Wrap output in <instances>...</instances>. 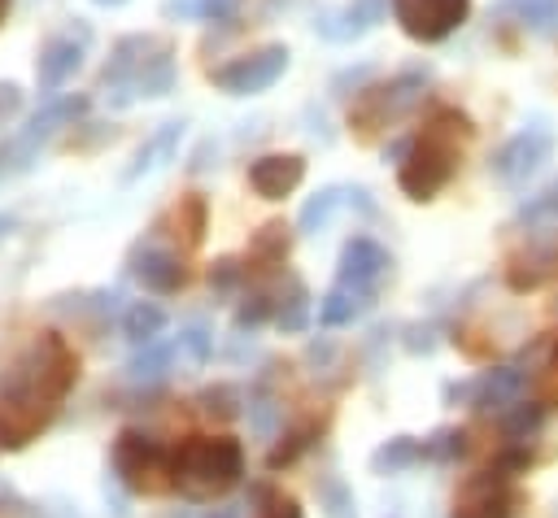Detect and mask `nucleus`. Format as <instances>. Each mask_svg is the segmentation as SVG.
Masks as SVG:
<instances>
[{
	"label": "nucleus",
	"instance_id": "1",
	"mask_svg": "<svg viewBox=\"0 0 558 518\" xmlns=\"http://www.w3.org/2000/svg\"><path fill=\"white\" fill-rule=\"evenodd\" d=\"M78 353L61 331H39L0 383V453H17L39 440L70 387L78 383Z\"/></svg>",
	"mask_w": 558,
	"mask_h": 518
},
{
	"label": "nucleus",
	"instance_id": "2",
	"mask_svg": "<svg viewBox=\"0 0 558 518\" xmlns=\"http://www.w3.org/2000/svg\"><path fill=\"white\" fill-rule=\"evenodd\" d=\"M475 126L458 109H436L423 131L405 144V157L397 161V183L410 200H436L453 170H458V139H466Z\"/></svg>",
	"mask_w": 558,
	"mask_h": 518
},
{
	"label": "nucleus",
	"instance_id": "3",
	"mask_svg": "<svg viewBox=\"0 0 558 518\" xmlns=\"http://www.w3.org/2000/svg\"><path fill=\"white\" fill-rule=\"evenodd\" d=\"M100 87L113 91V104L161 100L174 91V44L157 35H122L100 70ZM105 91V96H109Z\"/></svg>",
	"mask_w": 558,
	"mask_h": 518
},
{
	"label": "nucleus",
	"instance_id": "4",
	"mask_svg": "<svg viewBox=\"0 0 558 518\" xmlns=\"http://www.w3.org/2000/svg\"><path fill=\"white\" fill-rule=\"evenodd\" d=\"M174 457V492L187 501L227 496L244 474V444L235 435H183L170 444Z\"/></svg>",
	"mask_w": 558,
	"mask_h": 518
},
{
	"label": "nucleus",
	"instance_id": "5",
	"mask_svg": "<svg viewBox=\"0 0 558 518\" xmlns=\"http://www.w3.org/2000/svg\"><path fill=\"white\" fill-rule=\"evenodd\" d=\"M113 474L131 496H166L174 492V457L161 440L122 427L113 440Z\"/></svg>",
	"mask_w": 558,
	"mask_h": 518
},
{
	"label": "nucleus",
	"instance_id": "6",
	"mask_svg": "<svg viewBox=\"0 0 558 518\" xmlns=\"http://www.w3.org/2000/svg\"><path fill=\"white\" fill-rule=\"evenodd\" d=\"M423 83H427V70H401L397 78H388V83H379V87H366V91L353 100V109H349V126H353L362 139H371L379 126H388L392 118H401V113L423 96Z\"/></svg>",
	"mask_w": 558,
	"mask_h": 518
},
{
	"label": "nucleus",
	"instance_id": "7",
	"mask_svg": "<svg viewBox=\"0 0 558 518\" xmlns=\"http://www.w3.org/2000/svg\"><path fill=\"white\" fill-rule=\"evenodd\" d=\"M519 505H523V492L514 488V474H506L501 466H488L462 479V488L453 492L449 518H514Z\"/></svg>",
	"mask_w": 558,
	"mask_h": 518
},
{
	"label": "nucleus",
	"instance_id": "8",
	"mask_svg": "<svg viewBox=\"0 0 558 518\" xmlns=\"http://www.w3.org/2000/svg\"><path fill=\"white\" fill-rule=\"evenodd\" d=\"M288 70V48L283 44H266V48H253L244 57H231L227 65L209 70V83L227 96H257V91H270Z\"/></svg>",
	"mask_w": 558,
	"mask_h": 518
},
{
	"label": "nucleus",
	"instance_id": "9",
	"mask_svg": "<svg viewBox=\"0 0 558 518\" xmlns=\"http://www.w3.org/2000/svg\"><path fill=\"white\" fill-rule=\"evenodd\" d=\"M392 17L414 44H440L471 17V0H392Z\"/></svg>",
	"mask_w": 558,
	"mask_h": 518
},
{
	"label": "nucleus",
	"instance_id": "10",
	"mask_svg": "<svg viewBox=\"0 0 558 518\" xmlns=\"http://www.w3.org/2000/svg\"><path fill=\"white\" fill-rule=\"evenodd\" d=\"M87 39H92V30L83 22H74L70 30H57V35L44 39V48L35 57V83H39L44 96H57L78 74L83 52H87Z\"/></svg>",
	"mask_w": 558,
	"mask_h": 518
},
{
	"label": "nucleus",
	"instance_id": "11",
	"mask_svg": "<svg viewBox=\"0 0 558 518\" xmlns=\"http://www.w3.org/2000/svg\"><path fill=\"white\" fill-rule=\"evenodd\" d=\"M554 157V135L545 126H527L519 135H510L497 157H493V174L506 183V187H523L532 174L545 170V161Z\"/></svg>",
	"mask_w": 558,
	"mask_h": 518
},
{
	"label": "nucleus",
	"instance_id": "12",
	"mask_svg": "<svg viewBox=\"0 0 558 518\" xmlns=\"http://www.w3.org/2000/svg\"><path fill=\"white\" fill-rule=\"evenodd\" d=\"M87 113V96H48V104L17 131V139L9 144V148H0V170H4V161H13V165H26L31 157H35V148L57 131V126H65V122H74V118H83Z\"/></svg>",
	"mask_w": 558,
	"mask_h": 518
},
{
	"label": "nucleus",
	"instance_id": "13",
	"mask_svg": "<svg viewBox=\"0 0 558 518\" xmlns=\"http://www.w3.org/2000/svg\"><path fill=\"white\" fill-rule=\"evenodd\" d=\"M131 274H135L148 292H157V296H174V292H183L187 279H192V270H187V261L179 257V248L157 244V239L135 244V252H131Z\"/></svg>",
	"mask_w": 558,
	"mask_h": 518
},
{
	"label": "nucleus",
	"instance_id": "14",
	"mask_svg": "<svg viewBox=\"0 0 558 518\" xmlns=\"http://www.w3.org/2000/svg\"><path fill=\"white\" fill-rule=\"evenodd\" d=\"M388 266H392V257H388V248L384 244H375L371 235H353L344 248H340V270H336V283H349V287H357V292H379V283H384V274H388Z\"/></svg>",
	"mask_w": 558,
	"mask_h": 518
},
{
	"label": "nucleus",
	"instance_id": "15",
	"mask_svg": "<svg viewBox=\"0 0 558 518\" xmlns=\"http://www.w3.org/2000/svg\"><path fill=\"white\" fill-rule=\"evenodd\" d=\"M305 178V157L301 152H266L248 165V187L262 196V200H283L301 187Z\"/></svg>",
	"mask_w": 558,
	"mask_h": 518
},
{
	"label": "nucleus",
	"instance_id": "16",
	"mask_svg": "<svg viewBox=\"0 0 558 518\" xmlns=\"http://www.w3.org/2000/svg\"><path fill=\"white\" fill-rule=\"evenodd\" d=\"M388 9H392V0H349V4H340V9H331V13H323L314 26H318L323 39L349 44V39H362L366 30H375Z\"/></svg>",
	"mask_w": 558,
	"mask_h": 518
},
{
	"label": "nucleus",
	"instance_id": "17",
	"mask_svg": "<svg viewBox=\"0 0 558 518\" xmlns=\"http://www.w3.org/2000/svg\"><path fill=\"white\" fill-rule=\"evenodd\" d=\"M554 274H558V244L554 239H527V248L514 252L510 266H506V283L514 292H536Z\"/></svg>",
	"mask_w": 558,
	"mask_h": 518
},
{
	"label": "nucleus",
	"instance_id": "18",
	"mask_svg": "<svg viewBox=\"0 0 558 518\" xmlns=\"http://www.w3.org/2000/svg\"><path fill=\"white\" fill-rule=\"evenodd\" d=\"M449 392H462L466 400H471V409H510L514 405V396L523 392V370H514V366H497V370H484L480 379H471V383H462V387H449Z\"/></svg>",
	"mask_w": 558,
	"mask_h": 518
},
{
	"label": "nucleus",
	"instance_id": "19",
	"mask_svg": "<svg viewBox=\"0 0 558 518\" xmlns=\"http://www.w3.org/2000/svg\"><path fill=\"white\" fill-rule=\"evenodd\" d=\"M166 222L174 226L170 235H174V244H179L183 252L201 248V239H205V226H209V205H205V196H201V192H187V196H179V200L170 205Z\"/></svg>",
	"mask_w": 558,
	"mask_h": 518
},
{
	"label": "nucleus",
	"instance_id": "20",
	"mask_svg": "<svg viewBox=\"0 0 558 518\" xmlns=\"http://www.w3.org/2000/svg\"><path fill=\"white\" fill-rule=\"evenodd\" d=\"M288 248H292L288 226H283V222H266V226L248 239V257H244L248 274H270V270H279V266L288 261Z\"/></svg>",
	"mask_w": 558,
	"mask_h": 518
},
{
	"label": "nucleus",
	"instance_id": "21",
	"mask_svg": "<svg viewBox=\"0 0 558 518\" xmlns=\"http://www.w3.org/2000/svg\"><path fill=\"white\" fill-rule=\"evenodd\" d=\"M179 139H183V122H166L148 144H140V152H135V161L126 165V174H122V183H135V178H144L148 170H157V165H166L170 157H174V148H179Z\"/></svg>",
	"mask_w": 558,
	"mask_h": 518
},
{
	"label": "nucleus",
	"instance_id": "22",
	"mask_svg": "<svg viewBox=\"0 0 558 518\" xmlns=\"http://www.w3.org/2000/svg\"><path fill=\"white\" fill-rule=\"evenodd\" d=\"M366 305H371V292H357V287H349V283H336V287L318 300V322H323V326H344V322H353Z\"/></svg>",
	"mask_w": 558,
	"mask_h": 518
},
{
	"label": "nucleus",
	"instance_id": "23",
	"mask_svg": "<svg viewBox=\"0 0 558 518\" xmlns=\"http://www.w3.org/2000/svg\"><path fill=\"white\" fill-rule=\"evenodd\" d=\"M161 331H166V309L153 305V300H135V305L122 313V335H126L131 344H153Z\"/></svg>",
	"mask_w": 558,
	"mask_h": 518
},
{
	"label": "nucleus",
	"instance_id": "24",
	"mask_svg": "<svg viewBox=\"0 0 558 518\" xmlns=\"http://www.w3.org/2000/svg\"><path fill=\"white\" fill-rule=\"evenodd\" d=\"M323 435V418H305V422H296L292 431H283V444H275L270 448V457H266V466L270 470H283V466H292L314 440Z\"/></svg>",
	"mask_w": 558,
	"mask_h": 518
},
{
	"label": "nucleus",
	"instance_id": "25",
	"mask_svg": "<svg viewBox=\"0 0 558 518\" xmlns=\"http://www.w3.org/2000/svg\"><path fill=\"white\" fill-rule=\"evenodd\" d=\"M497 13H510L519 17L523 26H532L536 35H549L558 30V0H501Z\"/></svg>",
	"mask_w": 558,
	"mask_h": 518
},
{
	"label": "nucleus",
	"instance_id": "26",
	"mask_svg": "<svg viewBox=\"0 0 558 518\" xmlns=\"http://www.w3.org/2000/svg\"><path fill=\"white\" fill-rule=\"evenodd\" d=\"M423 457H427V444H418V440H410V435H397V440H388L384 448H375L371 466H375L379 474H397V470H405V466H414V461H423Z\"/></svg>",
	"mask_w": 558,
	"mask_h": 518
},
{
	"label": "nucleus",
	"instance_id": "27",
	"mask_svg": "<svg viewBox=\"0 0 558 518\" xmlns=\"http://www.w3.org/2000/svg\"><path fill=\"white\" fill-rule=\"evenodd\" d=\"M240 0H170L161 13L166 17H201V22H231Z\"/></svg>",
	"mask_w": 558,
	"mask_h": 518
},
{
	"label": "nucleus",
	"instance_id": "28",
	"mask_svg": "<svg viewBox=\"0 0 558 518\" xmlns=\"http://www.w3.org/2000/svg\"><path fill=\"white\" fill-rule=\"evenodd\" d=\"M344 196H349L344 187H323V192H314V196L301 205V218H296L301 231H318V226H327V218L344 205Z\"/></svg>",
	"mask_w": 558,
	"mask_h": 518
},
{
	"label": "nucleus",
	"instance_id": "29",
	"mask_svg": "<svg viewBox=\"0 0 558 518\" xmlns=\"http://www.w3.org/2000/svg\"><path fill=\"white\" fill-rule=\"evenodd\" d=\"M275 322H279L283 331H292V335L310 326V292H305V283H301V279H292V283H288V300H279Z\"/></svg>",
	"mask_w": 558,
	"mask_h": 518
},
{
	"label": "nucleus",
	"instance_id": "30",
	"mask_svg": "<svg viewBox=\"0 0 558 518\" xmlns=\"http://www.w3.org/2000/svg\"><path fill=\"white\" fill-rule=\"evenodd\" d=\"M519 222H527V226H558V183H549L541 196H532L519 209Z\"/></svg>",
	"mask_w": 558,
	"mask_h": 518
},
{
	"label": "nucleus",
	"instance_id": "31",
	"mask_svg": "<svg viewBox=\"0 0 558 518\" xmlns=\"http://www.w3.org/2000/svg\"><path fill=\"white\" fill-rule=\"evenodd\" d=\"M545 418V405L541 400H514V409L506 414V435L510 440H527Z\"/></svg>",
	"mask_w": 558,
	"mask_h": 518
},
{
	"label": "nucleus",
	"instance_id": "32",
	"mask_svg": "<svg viewBox=\"0 0 558 518\" xmlns=\"http://www.w3.org/2000/svg\"><path fill=\"white\" fill-rule=\"evenodd\" d=\"M201 409L214 414V418H235V414H240V392L227 387V383L205 387V392H201Z\"/></svg>",
	"mask_w": 558,
	"mask_h": 518
},
{
	"label": "nucleus",
	"instance_id": "33",
	"mask_svg": "<svg viewBox=\"0 0 558 518\" xmlns=\"http://www.w3.org/2000/svg\"><path fill=\"white\" fill-rule=\"evenodd\" d=\"M244 274H248L244 261H235V257H218L214 270H209V287H214V292H231V287H240Z\"/></svg>",
	"mask_w": 558,
	"mask_h": 518
},
{
	"label": "nucleus",
	"instance_id": "34",
	"mask_svg": "<svg viewBox=\"0 0 558 518\" xmlns=\"http://www.w3.org/2000/svg\"><path fill=\"white\" fill-rule=\"evenodd\" d=\"M270 309H275V300L266 296V292H253V296H244V305L235 309V326H262L266 318H270Z\"/></svg>",
	"mask_w": 558,
	"mask_h": 518
},
{
	"label": "nucleus",
	"instance_id": "35",
	"mask_svg": "<svg viewBox=\"0 0 558 518\" xmlns=\"http://www.w3.org/2000/svg\"><path fill=\"white\" fill-rule=\"evenodd\" d=\"M257 518H301V505H296V496H283V492H266V496H262V509H257Z\"/></svg>",
	"mask_w": 558,
	"mask_h": 518
},
{
	"label": "nucleus",
	"instance_id": "36",
	"mask_svg": "<svg viewBox=\"0 0 558 518\" xmlns=\"http://www.w3.org/2000/svg\"><path fill=\"white\" fill-rule=\"evenodd\" d=\"M17 109H22V87L17 83H0V126L9 118H17Z\"/></svg>",
	"mask_w": 558,
	"mask_h": 518
},
{
	"label": "nucleus",
	"instance_id": "37",
	"mask_svg": "<svg viewBox=\"0 0 558 518\" xmlns=\"http://www.w3.org/2000/svg\"><path fill=\"white\" fill-rule=\"evenodd\" d=\"M179 340L192 348V357H196V361H205V357H209V335H205L201 326H192V331H187V335H179Z\"/></svg>",
	"mask_w": 558,
	"mask_h": 518
},
{
	"label": "nucleus",
	"instance_id": "38",
	"mask_svg": "<svg viewBox=\"0 0 558 518\" xmlns=\"http://www.w3.org/2000/svg\"><path fill=\"white\" fill-rule=\"evenodd\" d=\"M92 4H100V9H118V4H126V0H92Z\"/></svg>",
	"mask_w": 558,
	"mask_h": 518
},
{
	"label": "nucleus",
	"instance_id": "39",
	"mask_svg": "<svg viewBox=\"0 0 558 518\" xmlns=\"http://www.w3.org/2000/svg\"><path fill=\"white\" fill-rule=\"evenodd\" d=\"M9 226H13V218H4V213H0V235H9Z\"/></svg>",
	"mask_w": 558,
	"mask_h": 518
},
{
	"label": "nucleus",
	"instance_id": "40",
	"mask_svg": "<svg viewBox=\"0 0 558 518\" xmlns=\"http://www.w3.org/2000/svg\"><path fill=\"white\" fill-rule=\"evenodd\" d=\"M209 518H235V509H218V514H209Z\"/></svg>",
	"mask_w": 558,
	"mask_h": 518
},
{
	"label": "nucleus",
	"instance_id": "41",
	"mask_svg": "<svg viewBox=\"0 0 558 518\" xmlns=\"http://www.w3.org/2000/svg\"><path fill=\"white\" fill-rule=\"evenodd\" d=\"M9 4H13V0H0V22L9 17Z\"/></svg>",
	"mask_w": 558,
	"mask_h": 518
},
{
	"label": "nucleus",
	"instance_id": "42",
	"mask_svg": "<svg viewBox=\"0 0 558 518\" xmlns=\"http://www.w3.org/2000/svg\"><path fill=\"white\" fill-rule=\"evenodd\" d=\"M549 366H554V370H558V344H554V361H549Z\"/></svg>",
	"mask_w": 558,
	"mask_h": 518
}]
</instances>
